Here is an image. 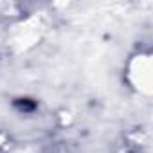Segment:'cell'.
Segmentation results:
<instances>
[{"mask_svg":"<svg viewBox=\"0 0 153 153\" xmlns=\"http://www.w3.org/2000/svg\"><path fill=\"white\" fill-rule=\"evenodd\" d=\"M15 106H16V110H20L24 114H29V112L36 110V101H33V99H16Z\"/></svg>","mask_w":153,"mask_h":153,"instance_id":"obj_1","label":"cell"}]
</instances>
